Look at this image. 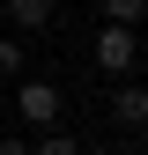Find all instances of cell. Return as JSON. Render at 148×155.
<instances>
[{
	"instance_id": "1",
	"label": "cell",
	"mask_w": 148,
	"mask_h": 155,
	"mask_svg": "<svg viewBox=\"0 0 148 155\" xmlns=\"http://www.w3.org/2000/svg\"><path fill=\"white\" fill-rule=\"evenodd\" d=\"M96 67L104 74H126V67H133V22H104L96 30Z\"/></svg>"
},
{
	"instance_id": "3",
	"label": "cell",
	"mask_w": 148,
	"mask_h": 155,
	"mask_svg": "<svg viewBox=\"0 0 148 155\" xmlns=\"http://www.w3.org/2000/svg\"><path fill=\"white\" fill-rule=\"evenodd\" d=\"M8 22L15 30H52V0H8Z\"/></svg>"
},
{
	"instance_id": "7",
	"label": "cell",
	"mask_w": 148,
	"mask_h": 155,
	"mask_svg": "<svg viewBox=\"0 0 148 155\" xmlns=\"http://www.w3.org/2000/svg\"><path fill=\"white\" fill-rule=\"evenodd\" d=\"M22 67V52H15V37H0V74H15Z\"/></svg>"
},
{
	"instance_id": "8",
	"label": "cell",
	"mask_w": 148,
	"mask_h": 155,
	"mask_svg": "<svg viewBox=\"0 0 148 155\" xmlns=\"http://www.w3.org/2000/svg\"><path fill=\"white\" fill-rule=\"evenodd\" d=\"M0 155H30V140H0Z\"/></svg>"
},
{
	"instance_id": "6",
	"label": "cell",
	"mask_w": 148,
	"mask_h": 155,
	"mask_svg": "<svg viewBox=\"0 0 148 155\" xmlns=\"http://www.w3.org/2000/svg\"><path fill=\"white\" fill-rule=\"evenodd\" d=\"M30 155H82V148H74V140H67V133H52V126H45V140H37Z\"/></svg>"
},
{
	"instance_id": "4",
	"label": "cell",
	"mask_w": 148,
	"mask_h": 155,
	"mask_svg": "<svg viewBox=\"0 0 148 155\" xmlns=\"http://www.w3.org/2000/svg\"><path fill=\"white\" fill-rule=\"evenodd\" d=\"M111 118L119 126H148V89H119L111 96Z\"/></svg>"
},
{
	"instance_id": "5",
	"label": "cell",
	"mask_w": 148,
	"mask_h": 155,
	"mask_svg": "<svg viewBox=\"0 0 148 155\" xmlns=\"http://www.w3.org/2000/svg\"><path fill=\"white\" fill-rule=\"evenodd\" d=\"M148 0H104V22H141Z\"/></svg>"
},
{
	"instance_id": "2",
	"label": "cell",
	"mask_w": 148,
	"mask_h": 155,
	"mask_svg": "<svg viewBox=\"0 0 148 155\" xmlns=\"http://www.w3.org/2000/svg\"><path fill=\"white\" fill-rule=\"evenodd\" d=\"M15 104H22L30 126H52V118H59V89H52V81H22V96H15Z\"/></svg>"
}]
</instances>
